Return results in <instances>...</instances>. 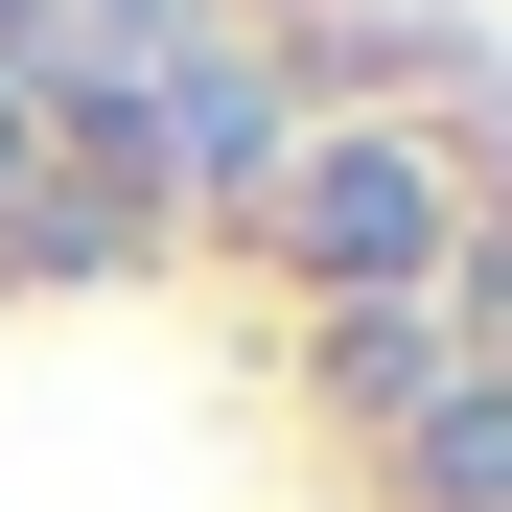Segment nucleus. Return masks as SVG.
I'll use <instances>...</instances> for the list:
<instances>
[{"label":"nucleus","instance_id":"obj_1","mask_svg":"<svg viewBox=\"0 0 512 512\" xmlns=\"http://www.w3.org/2000/svg\"><path fill=\"white\" fill-rule=\"evenodd\" d=\"M256 210H280V256L326 303H419L466 256V163L419 117H280V163H256Z\"/></svg>","mask_w":512,"mask_h":512},{"label":"nucleus","instance_id":"obj_2","mask_svg":"<svg viewBox=\"0 0 512 512\" xmlns=\"http://www.w3.org/2000/svg\"><path fill=\"white\" fill-rule=\"evenodd\" d=\"M140 187H233L256 210V163H280V70H256V47H187V70H163V94H140Z\"/></svg>","mask_w":512,"mask_h":512},{"label":"nucleus","instance_id":"obj_3","mask_svg":"<svg viewBox=\"0 0 512 512\" xmlns=\"http://www.w3.org/2000/svg\"><path fill=\"white\" fill-rule=\"evenodd\" d=\"M396 489H419V512H512V373H489V350L396 396Z\"/></svg>","mask_w":512,"mask_h":512},{"label":"nucleus","instance_id":"obj_4","mask_svg":"<svg viewBox=\"0 0 512 512\" xmlns=\"http://www.w3.org/2000/svg\"><path fill=\"white\" fill-rule=\"evenodd\" d=\"M0 233H47V256H94L117 210H70V187H47V140H24V117H0Z\"/></svg>","mask_w":512,"mask_h":512}]
</instances>
